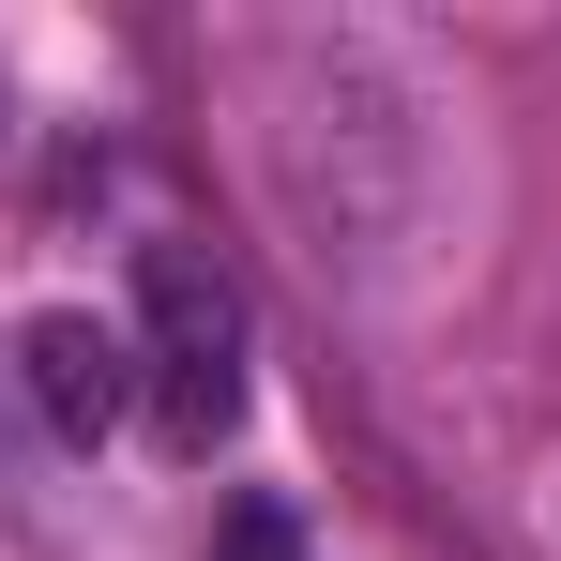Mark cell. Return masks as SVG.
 <instances>
[{"instance_id": "obj_1", "label": "cell", "mask_w": 561, "mask_h": 561, "mask_svg": "<svg viewBox=\"0 0 561 561\" xmlns=\"http://www.w3.org/2000/svg\"><path fill=\"white\" fill-rule=\"evenodd\" d=\"M410 168H425V122L410 92L350 61V46H304V77H288V122H274V183L304 213V243H319V274L334 259H379L394 228H410Z\"/></svg>"}, {"instance_id": "obj_2", "label": "cell", "mask_w": 561, "mask_h": 561, "mask_svg": "<svg viewBox=\"0 0 561 561\" xmlns=\"http://www.w3.org/2000/svg\"><path fill=\"white\" fill-rule=\"evenodd\" d=\"M137 410H152V440L183 470L243 425V288L213 274L197 243L137 259Z\"/></svg>"}, {"instance_id": "obj_3", "label": "cell", "mask_w": 561, "mask_h": 561, "mask_svg": "<svg viewBox=\"0 0 561 561\" xmlns=\"http://www.w3.org/2000/svg\"><path fill=\"white\" fill-rule=\"evenodd\" d=\"M31 410H46L61 440H106V425L137 410V334L92 319V304H46V319H31Z\"/></svg>"}, {"instance_id": "obj_4", "label": "cell", "mask_w": 561, "mask_h": 561, "mask_svg": "<svg viewBox=\"0 0 561 561\" xmlns=\"http://www.w3.org/2000/svg\"><path fill=\"white\" fill-rule=\"evenodd\" d=\"M213 561H304V531H288L274 501H243V516H228V531H213Z\"/></svg>"}]
</instances>
